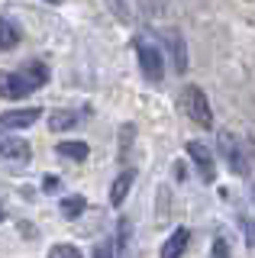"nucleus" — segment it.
Instances as JSON below:
<instances>
[{"instance_id":"nucleus-1","label":"nucleus","mask_w":255,"mask_h":258,"mask_svg":"<svg viewBox=\"0 0 255 258\" xmlns=\"http://www.w3.org/2000/svg\"><path fill=\"white\" fill-rule=\"evenodd\" d=\"M45 81H49V68L45 64H26L23 71H0V97H7V100H23V97H29L36 91V87H42Z\"/></svg>"},{"instance_id":"nucleus-2","label":"nucleus","mask_w":255,"mask_h":258,"mask_svg":"<svg viewBox=\"0 0 255 258\" xmlns=\"http://www.w3.org/2000/svg\"><path fill=\"white\" fill-rule=\"evenodd\" d=\"M181 107H184V113L190 116V123H197L201 129H210V126H213L210 100H207V94H204L197 84H187L184 91H181Z\"/></svg>"},{"instance_id":"nucleus-3","label":"nucleus","mask_w":255,"mask_h":258,"mask_svg":"<svg viewBox=\"0 0 255 258\" xmlns=\"http://www.w3.org/2000/svg\"><path fill=\"white\" fill-rule=\"evenodd\" d=\"M136 58H139V68H142V75H146V81L158 84V81L165 78V58H162V52H158L155 45L139 42L136 45Z\"/></svg>"},{"instance_id":"nucleus-4","label":"nucleus","mask_w":255,"mask_h":258,"mask_svg":"<svg viewBox=\"0 0 255 258\" xmlns=\"http://www.w3.org/2000/svg\"><path fill=\"white\" fill-rule=\"evenodd\" d=\"M220 152H223V161L229 165L233 174H245L249 171V161H245V149L239 145V139L233 133H220Z\"/></svg>"},{"instance_id":"nucleus-5","label":"nucleus","mask_w":255,"mask_h":258,"mask_svg":"<svg viewBox=\"0 0 255 258\" xmlns=\"http://www.w3.org/2000/svg\"><path fill=\"white\" fill-rule=\"evenodd\" d=\"M187 155H190V161H194V168H197V174H201L204 184H213V181H217V161H213V155H210V149H207V145L187 142Z\"/></svg>"},{"instance_id":"nucleus-6","label":"nucleus","mask_w":255,"mask_h":258,"mask_svg":"<svg viewBox=\"0 0 255 258\" xmlns=\"http://www.w3.org/2000/svg\"><path fill=\"white\" fill-rule=\"evenodd\" d=\"M39 116H42V110H36V107L7 110V113H0V133H7V129H29Z\"/></svg>"},{"instance_id":"nucleus-7","label":"nucleus","mask_w":255,"mask_h":258,"mask_svg":"<svg viewBox=\"0 0 255 258\" xmlns=\"http://www.w3.org/2000/svg\"><path fill=\"white\" fill-rule=\"evenodd\" d=\"M187 242H190V229L187 226H178V229L171 232L168 239H165L162 252H158V258H181L187 252Z\"/></svg>"},{"instance_id":"nucleus-8","label":"nucleus","mask_w":255,"mask_h":258,"mask_svg":"<svg viewBox=\"0 0 255 258\" xmlns=\"http://www.w3.org/2000/svg\"><path fill=\"white\" fill-rule=\"evenodd\" d=\"M29 158V145L17 139V136L0 133V161H26Z\"/></svg>"},{"instance_id":"nucleus-9","label":"nucleus","mask_w":255,"mask_h":258,"mask_svg":"<svg viewBox=\"0 0 255 258\" xmlns=\"http://www.w3.org/2000/svg\"><path fill=\"white\" fill-rule=\"evenodd\" d=\"M133 181H136V171H133V168H126V171L113 181V187H110V204H113V207L123 204L126 194H130V187H133Z\"/></svg>"},{"instance_id":"nucleus-10","label":"nucleus","mask_w":255,"mask_h":258,"mask_svg":"<svg viewBox=\"0 0 255 258\" xmlns=\"http://www.w3.org/2000/svg\"><path fill=\"white\" fill-rule=\"evenodd\" d=\"M17 42H20V26L13 20H0V52L13 48Z\"/></svg>"},{"instance_id":"nucleus-11","label":"nucleus","mask_w":255,"mask_h":258,"mask_svg":"<svg viewBox=\"0 0 255 258\" xmlns=\"http://www.w3.org/2000/svg\"><path fill=\"white\" fill-rule=\"evenodd\" d=\"M55 152H58L61 158H71V161H84L87 155H91V149H87V142H61V145H58Z\"/></svg>"},{"instance_id":"nucleus-12","label":"nucleus","mask_w":255,"mask_h":258,"mask_svg":"<svg viewBox=\"0 0 255 258\" xmlns=\"http://www.w3.org/2000/svg\"><path fill=\"white\" fill-rule=\"evenodd\" d=\"M75 123H78V113H71V110H55L49 116V126L55 133H65V129H71Z\"/></svg>"},{"instance_id":"nucleus-13","label":"nucleus","mask_w":255,"mask_h":258,"mask_svg":"<svg viewBox=\"0 0 255 258\" xmlns=\"http://www.w3.org/2000/svg\"><path fill=\"white\" fill-rule=\"evenodd\" d=\"M84 210H87V200L78 197V194H75V197H65V200H61V216H65V220H78Z\"/></svg>"},{"instance_id":"nucleus-14","label":"nucleus","mask_w":255,"mask_h":258,"mask_svg":"<svg viewBox=\"0 0 255 258\" xmlns=\"http://www.w3.org/2000/svg\"><path fill=\"white\" fill-rule=\"evenodd\" d=\"M49 258H84L78 245H68V242H58V245L49 248Z\"/></svg>"},{"instance_id":"nucleus-15","label":"nucleus","mask_w":255,"mask_h":258,"mask_svg":"<svg viewBox=\"0 0 255 258\" xmlns=\"http://www.w3.org/2000/svg\"><path fill=\"white\" fill-rule=\"evenodd\" d=\"M174 39V64H178V71L187 68V52H184V39H181V32H171Z\"/></svg>"},{"instance_id":"nucleus-16","label":"nucleus","mask_w":255,"mask_h":258,"mask_svg":"<svg viewBox=\"0 0 255 258\" xmlns=\"http://www.w3.org/2000/svg\"><path fill=\"white\" fill-rule=\"evenodd\" d=\"M213 258H229V245L223 239H213Z\"/></svg>"},{"instance_id":"nucleus-17","label":"nucleus","mask_w":255,"mask_h":258,"mask_svg":"<svg viewBox=\"0 0 255 258\" xmlns=\"http://www.w3.org/2000/svg\"><path fill=\"white\" fill-rule=\"evenodd\" d=\"M94 258H113V245H110V242H103V245H97V252H94Z\"/></svg>"},{"instance_id":"nucleus-18","label":"nucleus","mask_w":255,"mask_h":258,"mask_svg":"<svg viewBox=\"0 0 255 258\" xmlns=\"http://www.w3.org/2000/svg\"><path fill=\"white\" fill-rule=\"evenodd\" d=\"M55 187H58V177L49 174V177H45V190H55Z\"/></svg>"},{"instance_id":"nucleus-19","label":"nucleus","mask_w":255,"mask_h":258,"mask_svg":"<svg viewBox=\"0 0 255 258\" xmlns=\"http://www.w3.org/2000/svg\"><path fill=\"white\" fill-rule=\"evenodd\" d=\"M45 4H61V0H45Z\"/></svg>"},{"instance_id":"nucleus-20","label":"nucleus","mask_w":255,"mask_h":258,"mask_svg":"<svg viewBox=\"0 0 255 258\" xmlns=\"http://www.w3.org/2000/svg\"><path fill=\"white\" fill-rule=\"evenodd\" d=\"M0 220H4V207H0Z\"/></svg>"}]
</instances>
